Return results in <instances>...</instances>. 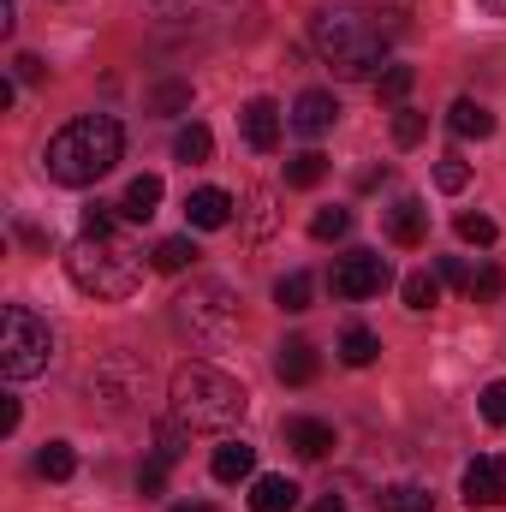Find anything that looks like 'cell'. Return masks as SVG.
Instances as JSON below:
<instances>
[{"mask_svg": "<svg viewBox=\"0 0 506 512\" xmlns=\"http://www.w3.org/2000/svg\"><path fill=\"white\" fill-rule=\"evenodd\" d=\"M120 155H126V131L114 114H84V120H72V126H60L48 137V149H42V167H48V179L54 185H96L102 173H114L120 167Z\"/></svg>", "mask_w": 506, "mask_h": 512, "instance_id": "1", "label": "cell"}, {"mask_svg": "<svg viewBox=\"0 0 506 512\" xmlns=\"http://www.w3.org/2000/svg\"><path fill=\"white\" fill-rule=\"evenodd\" d=\"M387 24L364 6H316L310 18V48L340 72V78H370L387 60Z\"/></svg>", "mask_w": 506, "mask_h": 512, "instance_id": "2", "label": "cell"}, {"mask_svg": "<svg viewBox=\"0 0 506 512\" xmlns=\"http://www.w3.org/2000/svg\"><path fill=\"white\" fill-rule=\"evenodd\" d=\"M167 393H173V417L179 423H191V429H233L245 411H251V393L233 382L227 370H215V364H179L173 370V382H167Z\"/></svg>", "mask_w": 506, "mask_h": 512, "instance_id": "3", "label": "cell"}, {"mask_svg": "<svg viewBox=\"0 0 506 512\" xmlns=\"http://www.w3.org/2000/svg\"><path fill=\"white\" fill-rule=\"evenodd\" d=\"M66 274L90 298H131L143 286V251L120 233H84L66 251Z\"/></svg>", "mask_w": 506, "mask_h": 512, "instance_id": "4", "label": "cell"}, {"mask_svg": "<svg viewBox=\"0 0 506 512\" xmlns=\"http://www.w3.org/2000/svg\"><path fill=\"white\" fill-rule=\"evenodd\" d=\"M173 322L191 346L203 352H221L233 334H239V292L227 280H191L179 298H173Z\"/></svg>", "mask_w": 506, "mask_h": 512, "instance_id": "5", "label": "cell"}, {"mask_svg": "<svg viewBox=\"0 0 506 512\" xmlns=\"http://www.w3.org/2000/svg\"><path fill=\"white\" fill-rule=\"evenodd\" d=\"M54 364V328L24 310V304H6L0 310V376L6 382H30Z\"/></svg>", "mask_w": 506, "mask_h": 512, "instance_id": "6", "label": "cell"}, {"mask_svg": "<svg viewBox=\"0 0 506 512\" xmlns=\"http://www.w3.org/2000/svg\"><path fill=\"white\" fill-rule=\"evenodd\" d=\"M387 280H393V268H387V256H381V251H352V256H340V262H334V274H328L334 298H346V304L387 292Z\"/></svg>", "mask_w": 506, "mask_h": 512, "instance_id": "7", "label": "cell"}, {"mask_svg": "<svg viewBox=\"0 0 506 512\" xmlns=\"http://www.w3.org/2000/svg\"><path fill=\"white\" fill-rule=\"evenodd\" d=\"M459 495H465V507H471V512L501 507V501H506L501 459H471V465H465V477H459Z\"/></svg>", "mask_w": 506, "mask_h": 512, "instance_id": "8", "label": "cell"}, {"mask_svg": "<svg viewBox=\"0 0 506 512\" xmlns=\"http://www.w3.org/2000/svg\"><path fill=\"white\" fill-rule=\"evenodd\" d=\"M334 120H340L334 90H304V96L292 102V120H286V126L298 131V137H322V131H334Z\"/></svg>", "mask_w": 506, "mask_h": 512, "instance_id": "9", "label": "cell"}, {"mask_svg": "<svg viewBox=\"0 0 506 512\" xmlns=\"http://www.w3.org/2000/svg\"><path fill=\"white\" fill-rule=\"evenodd\" d=\"M90 393H102V399H114V405H126V399H137L143 393V370L131 364L126 352H114L96 376H90Z\"/></svg>", "mask_w": 506, "mask_h": 512, "instance_id": "10", "label": "cell"}, {"mask_svg": "<svg viewBox=\"0 0 506 512\" xmlns=\"http://www.w3.org/2000/svg\"><path fill=\"white\" fill-rule=\"evenodd\" d=\"M185 221H191L197 233H221V227L233 221V197H227L221 185H203V191L185 197Z\"/></svg>", "mask_w": 506, "mask_h": 512, "instance_id": "11", "label": "cell"}, {"mask_svg": "<svg viewBox=\"0 0 506 512\" xmlns=\"http://www.w3.org/2000/svg\"><path fill=\"white\" fill-rule=\"evenodd\" d=\"M316 370H322V358H316L310 340H280V346H274V376H280L286 387L316 382Z\"/></svg>", "mask_w": 506, "mask_h": 512, "instance_id": "12", "label": "cell"}, {"mask_svg": "<svg viewBox=\"0 0 506 512\" xmlns=\"http://www.w3.org/2000/svg\"><path fill=\"white\" fill-rule=\"evenodd\" d=\"M387 239L405 245V251H417V245L429 239V209H423L417 197H399V203L387 209Z\"/></svg>", "mask_w": 506, "mask_h": 512, "instance_id": "13", "label": "cell"}, {"mask_svg": "<svg viewBox=\"0 0 506 512\" xmlns=\"http://www.w3.org/2000/svg\"><path fill=\"white\" fill-rule=\"evenodd\" d=\"M286 447L298 459H328L334 453V429L322 417H286Z\"/></svg>", "mask_w": 506, "mask_h": 512, "instance_id": "14", "label": "cell"}, {"mask_svg": "<svg viewBox=\"0 0 506 512\" xmlns=\"http://www.w3.org/2000/svg\"><path fill=\"white\" fill-rule=\"evenodd\" d=\"M245 143H251L256 155H268V149L280 143V108H274L268 96L245 102Z\"/></svg>", "mask_w": 506, "mask_h": 512, "instance_id": "15", "label": "cell"}, {"mask_svg": "<svg viewBox=\"0 0 506 512\" xmlns=\"http://www.w3.org/2000/svg\"><path fill=\"white\" fill-rule=\"evenodd\" d=\"M209 471H215V483H245L256 471V447L251 441H221L215 459H209Z\"/></svg>", "mask_w": 506, "mask_h": 512, "instance_id": "16", "label": "cell"}, {"mask_svg": "<svg viewBox=\"0 0 506 512\" xmlns=\"http://www.w3.org/2000/svg\"><path fill=\"white\" fill-rule=\"evenodd\" d=\"M447 131H453V137H477V143H483V137H495V114H489L483 102L459 96V102L447 108Z\"/></svg>", "mask_w": 506, "mask_h": 512, "instance_id": "17", "label": "cell"}, {"mask_svg": "<svg viewBox=\"0 0 506 512\" xmlns=\"http://www.w3.org/2000/svg\"><path fill=\"white\" fill-rule=\"evenodd\" d=\"M298 483L292 477H256L251 489V512H298Z\"/></svg>", "mask_w": 506, "mask_h": 512, "instance_id": "18", "label": "cell"}, {"mask_svg": "<svg viewBox=\"0 0 506 512\" xmlns=\"http://www.w3.org/2000/svg\"><path fill=\"white\" fill-rule=\"evenodd\" d=\"M161 209V179L155 173H137L126 185V197H120V215H131V221H149Z\"/></svg>", "mask_w": 506, "mask_h": 512, "instance_id": "19", "label": "cell"}, {"mask_svg": "<svg viewBox=\"0 0 506 512\" xmlns=\"http://www.w3.org/2000/svg\"><path fill=\"white\" fill-rule=\"evenodd\" d=\"M399 298H405V310H435V304H441V274L411 268V274L399 280Z\"/></svg>", "mask_w": 506, "mask_h": 512, "instance_id": "20", "label": "cell"}, {"mask_svg": "<svg viewBox=\"0 0 506 512\" xmlns=\"http://www.w3.org/2000/svg\"><path fill=\"white\" fill-rule=\"evenodd\" d=\"M322 179H328V155L304 149V155H292V161H286V185H292V191H316Z\"/></svg>", "mask_w": 506, "mask_h": 512, "instance_id": "21", "label": "cell"}, {"mask_svg": "<svg viewBox=\"0 0 506 512\" xmlns=\"http://www.w3.org/2000/svg\"><path fill=\"white\" fill-rule=\"evenodd\" d=\"M340 358H346L352 370H370V364L381 358V340L370 334V328H346V334H340Z\"/></svg>", "mask_w": 506, "mask_h": 512, "instance_id": "22", "label": "cell"}, {"mask_svg": "<svg viewBox=\"0 0 506 512\" xmlns=\"http://www.w3.org/2000/svg\"><path fill=\"white\" fill-rule=\"evenodd\" d=\"M173 155H179L185 167H203V161L215 155V137H209V126H197V120H191V126L173 137Z\"/></svg>", "mask_w": 506, "mask_h": 512, "instance_id": "23", "label": "cell"}, {"mask_svg": "<svg viewBox=\"0 0 506 512\" xmlns=\"http://www.w3.org/2000/svg\"><path fill=\"white\" fill-rule=\"evenodd\" d=\"M376 501H381V512H435V495L417 489V483H393V489H381Z\"/></svg>", "mask_w": 506, "mask_h": 512, "instance_id": "24", "label": "cell"}, {"mask_svg": "<svg viewBox=\"0 0 506 512\" xmlns=\"http://www.w3.org/2000/svg\"><path fill=\"white\" fill-rule=\"evenodd\" d=\"M36 471H42L48 483H66V477L78 471V453H72V441H48V447L36 453Z\"/></svg>", "mask_w": 506, "mask_h": 512, "instance_id": "25", "label": "cell"}, {"mask_svg": "<svg viewBox=\"0 0 506 512\" xmlns=\"http://www.w3.org/2000/svg\"><path fill=\"white\" fill-rule=\"evenodd\" d=\"M185 447H191V423H179V417H161V423H155V453L173 465V459H185Z\"/></svg>", "mask_w": 506, "mask_h": 512, "instance_id": "26", "label": "cell"}, {"mask_svg": "<svg viewBox=\"0 0 506 512\" xmlns=\"http://www.w3.org/2000/svg\"><path fill=\"white\" fill-rule=\"evenodd\" d=\"M310 292H316V280H310L304 268H292V274L274 286V304H280V310H310Z\"/></svg>", "mask_w": 506, "mask_h": 512, "instance_id": "27", "label": "cell"}, {"mask_svg": "<svg viewBox=\"0 0 506 512\" xmlns=\"http://www.w3.org/2000/svg\"><path fill=\"white\" fill-rule=\"evenodd\" d=\"M149 262H155L161 274H179V268H191V262H197V245H191V239H161V245L149 251Z\"/></svg>", "mask_w": 506, "mask_h": 512, "instance_id": "28", "label": "cell"}, {"mask_svg": "<svg viewBox=\"0 0 506 512\" xmlns=\"http://www.w3.org/2000/svg\"><path fill=\"white\" fill-rule=\"evenodd\" d=\"M346 233H352V209L334 203V209H316V215H310V239L328 245V239H346Z\"/></svg>", "mask_w": 506, "mask_h": 512, "instance_id": "29", "label": "cell"}, {"mask_svg": "<svg viewBox=\"0 0 506 512\" xmlns=\"http://www.w3.org/2000/svg\"><path fill=\"white\" fill-rule=\"evenodd\" d=\"M435 185H441L447 197H459V191L471 185V161H465V155H441V161H435Z\"/></svg>", "mask_w": 506, "mask_h": 512, "instance_id": "30", "label": "cell"}, {"mask_svg": "<svg viewBox=\"0 0 506 512\" xmlns=\"http://www.w3.org/2000/svg\"><path fill=\"white\" fill-rule=\"evenodd\" d=\"M423 131H429V114H417V108H393V143H399V149H417Z\"/></svg>", "mask_w": 506, "mask_h": 512, "instance_id": "31", "label": "cell"}, {"mask_svg": "<svg viewBox=\"0 0 506 512\" xmlns=\"http://www.w3.org/2000/svg\"><path fill=\"white\" fill-rule=\"evenodd\" d=\"M411 84H417V72H411V66H387V72H381V102H405V96H411Z\"/></svg>", "mask_w": 506, "mask_h": 512, "instance_id": "32", "label": "cell"}, {"mask_svg": "<svg viewBox=\"0 0 506 512\" xmlns=\"http://www.w3.org/2000/svg\"><path fill=\"white\" fill-rule=\"evenodd\" d=\"M501 268H495V262H489V268H477V274H471V286H465V292H471V304H489V298H501Z\"/></svg>", "mask_w": 506, "mask_h": 512, "instance_id": "33", "label": "cell"}, {"mask_svg": "<svg viewBox=\"0 0 506 512\" xmlns=\"http://www.w3.org/2000/svg\"><path fill=\"white\" fill-rule=\"evenodd\" d=\"M149 102H155L161 114H185V108H191V84H161Z\"/></svg>", "mask_w": 506, "mask_h": 512, "instance_id": "34", "label": "cell"}, {"mask_svg": "<svg viewBox=\"0 0 506 512\" xmlns=\"http://www.w3.org/2000/svg\"><path fill=\"white\" fill-rule=\"evenodd\" d=\"M459 239L465 245H495V221L489 215H459Z\"/></svg>", "mask_w": 506, "mask_h": 512, "instance_id": "35", "label": "cell"}, {"mask_svg": "<svg viewBox=\"0 0 506 512\" xmlns=\"http://www.w3.org/2000/svg\"><path fill=\"white\" fill-rule=\"evenodd\" d=\"M477 405H483V417H489L495 429H506V382H489V387H483V399H477Z\"/></svg>", "mask_w": 506, "mask_h": 512, "instance_id": "36", "label": "cell"}, {"mask_svg": "<svg viewBox=\"0 0 506 512\" xmlns=\"http://www.w3.org/2000/svg\"><path fill=\"white\" fill-rule=\"evenodd\" d=\"M137 489H143V495H149V501H155V495H161V489H167V459H161V453H155V459H149V465H143V471H137Z\"/></svg>", "mask_w": 506, "mask_h": 512, "instance_id": "37", "label": "cell"}, {"mask_svg": "<svg viewBox=\"0 0 506 512\" xmlns=\"http://www.w3.org/2000/svg\"><path fill=\"white\" fill-rule=\"evenodd\" d=\"M114 215H120V203H90L84 209V233H114Z\"/></svg>", "mask_w": 506, "mask_h": 512, "instance_id": "38", "label": "cell"}, {"mask_svg": "<svg viewBox=\"0 0 506 512\" xmlns=\"http://www.w3.org/2000/svg\"><path fill=\"white\" fill-rule=\"evenodd\" d=\"M435 274H441V286H471V268H465L459 256H441V268H435Z\"/></svg>", "mask_w": 506, "mask_h": 512, "instance_id": "39", "label": "cell"}, {"mask_svg": "<svg viewBox=\"0 0 506 512\" xmlns=\"http://www.w3.org/2000/svg\"><path fill=\"white\" fill-rule=\"evenodd\" d=\"M12 78H18V84H36V78H42V60H36V54H18V60H12Z\"/></svg>", "mask_w": 506, "mask_h": 512, "instance_id": "40", "label": "cell"}, {"mask_svg": "<svg viewBox=\"0 0 506 512\" xmlns=\"http://www.w3.org/2000/svg\"><path fill=\"white\" fill-rule=\"evenodd\" d=\"M18 417H24V411H18V399H6V411H0V429L12 435V429H18Z\"/></svg>", "mask_w": 506, "mask_h": 512, "instance_id": "41", "label": "cell"}, {"mask_svg": "<svg viewBox=\"0 0 506 512\" xmlns=\"http://www.w3.org/2000/svg\"><path fill=\"white\" fill-rule=\"evenodd\" d=\"M310 512H346V507H340V495H322V501H316Z\"/></svg>", "mask_w": 506, "mask_h": 512, "instance_id": "42", "label": "cell"}, {"mask_svg": "<svg viewBox=\"0 0 506 512\" xmlns=\"http://www.w3.org/2000/svg\"><path fill=\"white\" fill-rule=\"evenodd\" d=\"M173 512H215L209 501H185V507H173Z\"/></svg>", "mask_w": 506, "mask_h": 512, "instance_id": "43", "label": "cell"}, {"mask_svg": "<svg viewBox=\"0 0 506 512\" xmlns=\"http://www.w3.org/2000/svg\"><path fill=\"white\" fill-rule=\"evenodd\" d=\"M483 6H495V12H506V0H483Z\"/></svg>", "mask_w": 506, "mask_h": 512, "instance_id": "44", "label": "cell"}]
</instances>
